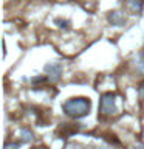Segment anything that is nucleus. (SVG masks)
Returning <instances> with one entry per match:
<instances>
[{"label": "nucleus", "instance_id": "obj_2", "mask_svg": "<svg viewBox=\"0 0 144 149\" xmlns=\"http://www.w3.org/2000/svg\"><path fill=\"white\" fill-rule=\"evenodd\" d=\"M99 110L102 115H113L116 113V104H115V95L113 93H105L101 98Z\"/></svg>", "mask_w": 144, "mask_h": 149}, {"label": "nucleus", "instance_id": "obj_3", "mask_svg": "<svg viewBox=\"0 0 144 149\" xmlns=\"http://www.w3.org/2000/svg\"><path fill=\"white\" fill-rule=\"evenodd\" d=\"M109 20H110L111 25L121 26V25H124V23H125V17H124V14L119 13V11H111L109 14Z\"/></svg>", "mask_w": 144, "mask_h": 149}, {"label": "nucleus", "instance_id": "obj_6", "mask_svg": "<svg viewBox=\"0 0 144 149\" xmlns=\"http://www.w3.org/2000/svg\"><path fill=\"white\" fill-rule=\"evenodd\" d=\"M19 146H20L19 143H9V144H6V146H5V149H17Z\"/></svg>", "mask_w": 144, "mask_h": 149}, {"label": "nucleus", "instance_id": "obj_5", "mask_svg": "<svg viewBox=\"0 0 144 149\" xmlns=\"http://www.w3.org/2000/svg\"><path fill=\"white\" fill-rule=\"evenodd\" d=\"M46 72L50 73L48 76H50L51 79H53V81H56V79L59 78V74H60V65H57V64L46 65Z\"/></svg>", "mask_w": 144, "mask_h": 149}, {"label": "nucleus", "instance_id": "obj_1", "mask_svg": "<svg viewBox=\"0 0 144 149\" xmlns=\"http://www.w3.org/2000/svg\"><path fill=\"white\" fill-rule=\"evenodd\" d=\"M62 109L65 113L73 116V118H81L90 112V101L87 98H71V100L64 102Z\"/></svg>", "mask_w": 144, "mask_h": 149}, {"label": "nucleus", "instance_id": "obj_7", "mask_svg": "<svg viewBox=\"0 0 144 149\" xmlns=\"http://www.w3.org/2000/svg\"><path fill=\"white\" fill-rule=\"evenodd\" d=\"M135 149H144V146H143V144H139V146H136Z\"/></svg>", "mask_w": 144, "mask_h": 149}, {"label": "nucleus", "instance_id": "obj_4", "mask_svg": "<svg viewBox=\"0 0 144 149\" xmlns=\"http://www.w3.org/2000/svg\"><path fill=\"white\" fill-rule=\"evenodd\" d=\"M127 6H129V11L132 14H141L144 2H143V0H129Z\"/></svg>", "mask_w": 144, "mask_h": 149}, {"label": "nucleus", "instance_id": "obj_8", "mask_svg": "<svg viewBox=\"0 0 144 149\" xmlns=\"http://www.w3.org/2000/svg\"><path fill=\"white\" fill-rule=\"evenodd\" d=\"M141 59H143V62H144V51L141 53Z\"/></svg>", "mask_w": 144, "mask_h": 149}]
</instances>
